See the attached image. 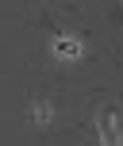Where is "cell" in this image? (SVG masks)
<instances>
[{
	"label": "cell",
	"mask_w": 123,
	"mask_h": 146,
	"mask_svg": "<svg viewBox=\"0 0 123 146\" xmlns=\"http://www.w3.org/2000/svg\"><path fill=\"white\" fill-rule=\"evenodd\" d=\"M58 50H62V54H77V46H73L69 38H62V42H58Z\"/></svg>",
	"instance_id": "6da1fadb"
}]
</instances>
